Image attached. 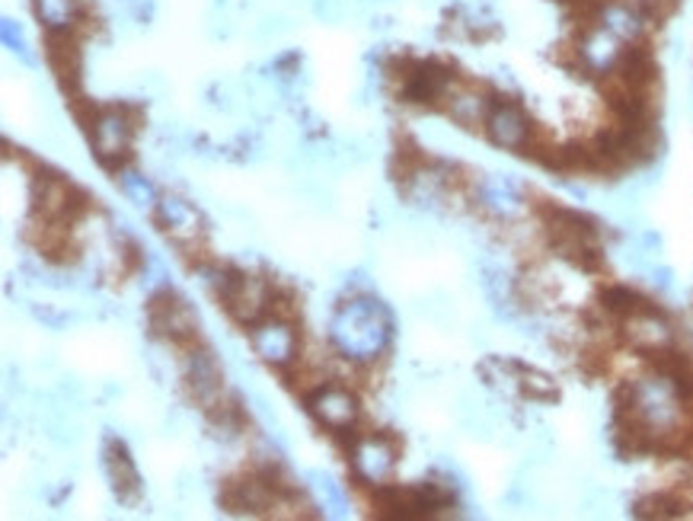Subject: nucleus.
<instances>
[{
  "label": "nucleus",
  "instance_id": "22",
  "mask_svg": "<svg viewBox=\"0 0 693 521\" xmlns=\"http://www.w3.org/2000/svg\"><path fill=\"white\" fill-rule=\"evenodd\" d=\"M349 10H352V0H310V13L330 27L342 23L349 17Z\"/></svg>",
  "mask_w": 693,
  "mask_h": 521
},
{
  "label": "nucleus",
  "instance_id": "23",
  "mask_svg": "<svg viewBox=\"0 0 693 521\" xmlns=\"http://www.w3.org/2000/svg\"><path fill=\"white\" fill-rule=\"evenodd\" d=\"M282 32H288V20H284V17H262L253 36H257V39H275V36H282Z\"/></svg>",
  "mask_w": 693,
  "mask_h": 521
},
{
  "label": "nucleus",
  "instance_id": "4",
  "mask_svg": "<svg viewBox=\"0 0 693 521\" xmlns=\"http://www.w3.org/2000/svg\"><path fill=\"white\" fill-rule=\"evenodd\" d=\"M250 349L257 352L259 362L279 371H291L301 362V333L291 317L269 313L250 327Z\"/></svg>",
  "mask_w": 693,
  "mask_h": 521
},
{
  "label": "nucleus",
  "instance_id": "18",
  "mask_svg": "<svg viewBox=\"0 0 693 521\" xmlns=\"http://www.w3.org/2000/svg\"><path fill=\"white\" fill-rule=\"evenodd\" d=\"M304 480H308V490L313 493V499H317V505H320L323 515H330V519H345V515H349V495L342 490V483H335L330 473H323V470H308Z\"/></svg>",
  "mask_w": 693,
  "mask_h": 521
},
{
  "label": "nucleus",
  "instance_id": "24",
  "mask_svg": "<svg viewBox=\"0 0 693 521\" xmlns=\"http://www.w3.org/2000/svg\"><path fill=\"white\" fill-rule=\"evenodd\" d=\"M626 3H636V7H642V10H649V13H652L662 0H626Z\"/></svg>",
  "mask_w": 693,
  "mask_h": 521
},
{
  "label": "nucleus",
  "instance_id": "14",
  "mask_svg": "<svg viewBox=\"0 0 693 521\" xmlns=\"http://www.w3.org/2000/svg\"><path fill=\"white\" fill-rule=\"evenodd\" d=\"M103 470L112 483V493L122 505H134L138 495H141V473L134 468V458L129 454V448L122 439L109 435L103 444Z\"/></svg>",
  "mask_w": 693,
  "mask_h": 521
},
{
  "label": "nucleus",
  "instance_id": "17",
  "mask_svg": "<svg viewBox=\"0 0 693 521\" xmlns=\"http://www.w3.org/2000/svg\"><path fill=\"white\" fill-rule=\"evenodd\" d=\"M32 13L46 36H78L80 29V0H32Z\"/></svg>",
  "mask_w": 693,
  "mask_h": 521
},
{
  "label": "nucleus",
  "instance_id": "16",
  "mask_svg": "<svg viewBox=\"0 0 693 521\" xmlns=\"http://www.w3.org/2000/svg\"><path fill=\"white\" fill-rule=\"evenodd\" d=\"M476 199L495 218H514V214H521V209H524V199H521L518 186L505 173H489V177H483L480 186H476Z\"/></svg>",
  "mask_w": 693,
  "mask_h": 521
},
{
  "label": "nucleus",
  "instance_id": "21",
  "mask_svg": "<svg viewBox=\"0 0 693 521\" xmlns=\"http://www.w3.org/2000/svg\"><path fill=\"white\" fill-rule=\"evenodd\" d=\"M0 39H3V49H7L10 54H17L23 64H29V68H36V64H39L36 52L29 49L27 32H23V23H20V20L3 17V20H0Z\"/></svg>",
  "mask_w": 693,
  "mask_h": 521
},
{
  "label": "nucleus",
  "instance_id": "15",
  "mask_svg": "<svg viewBox=\"0 0 693 521\" xmlns=\"http://www.w3.org/2000/svg\"><path fill=\"white\" fill-rule=\"evenodd\" d=\"M492 93L470 87V83H454L448 100H444V112L451 122H458L461 129H483L486 126L489 109H492Z\"/></svg>",
  "mask_w": 693,
  "mask_h": 521
},
{
  "label": "nucleus",
  "instance_id": "10",
  "mask_svg": "<svg viewBox=\"0 0 693 521\" xmlns=\"http://www.w3.org/2000/svg\"><path fill=\"white\" fill-rule=\"evenodd\" d=\"M154 221L157 228L170 237V243L180 247V250L199 247V240L205 237V218H202V211L195 209L189 199H182L180 192H163L157 199Z\"/></svg>",
  "mask_w": 693,
  "mask_h": 521
},
{
  "label": "nucleus",
  "instance_id": "12",
  "mask_svg": "<svg viewBox=\"0 0 693 521\" xmlns=\"http://www.w3.org/2000/svg\"><path fill=\"white\" fill-rule=\"evenodd\" d=\"M282 499L284 495L272 487V480H265L259 470H250L247 477L231 480L221 495L228 512H237V515H272Z\"/></svg>",
  "mask_w": 693,
  "mask_h": 521
},
{
  "label": "nucleus",
  "instance_id": "3",
  "mask_svg": "<svg viewBox=\"0 0 693 521\" xmlns=\"http://www.w3.org/2000/svg\"><path fill=\"white\" fill-rule=\"evenodd\" d=\"M304 403H308L310 419H313L320 429H327L330 435L349 439V444L355 442V435H359L355 429H359L361 419V403L359 393L352 391V388H342V384L327 381V384L313 388V391L304 397Z\"/></svg>",
  "mask_w": 693,
  "mask_h": 521
},
{
  "label": "nucleus",
  "instance_id": "5",
  "mask_svg": "<svg viewBox=\"0 0 693 521\" xmlns=\"http://www.w3.org/2000/svg\"><path fill=\"white\" fill-rule=\"evenodd\" d=\"M458 83L454 71L432 58L406 61L396 74V97L410 106H444L451 87Z\"/></svg>",
  "mask_w": 693,
  "mask_h": 521
},
{
  "label": "nucleus",
  "instance_id": "6",
  "mask_svg": "<svg viewBox=\"0 0 693 521\" xmlns=\"http://www.w3.org/2000/svg\"><path fill=\"white\" fill-rule=\"evenodd\" d=\"M396 464H400V448L386 432H364V435H355V442L349 444L352 477L368 490H378V487L390 483Z\"/></svg>",
  "mask_w": 693,
  "mask_h": 521
},
{
  "label": "nucleus",
  "instance_id": "1",
  "mask_svg": "<svg viewBox=\"0 0 693 521\" xmlns=\"http://www.w3.org/2000/svg\"><path fill=\"white\" fill-rule=\"evenodd\" d=\"M393 311L371 291L345 294L327 323V339L333 352L349 365H374L381 362L393 342Z\"/></svg>",
  "mask_w": 693,
  "mask_h": 521
},
{
  "label": "nucleus",
  "instance_id": "20",
  "mask_svg": "<svg viewBox=\"0 0 693 521\" xmlns=\"http://www.w3.org/2000/svg\"><path fill=\"white\" fill-rule=\"evenodd\" d=\"M601 301H604V308L620 317V320H626V317H636L642 311H652L655 304L649 301V298H642L640 291H633V288L626 285H611L601 291Z\"/></svg>",
  "mask_w": 693,
  "mask_h": 521
},
{
  "label": "nucleus",
  "instance_id": "11",
  "mask_svg": "<svg viewBox=\"0 0 693 521\" xmlns=\"http://www.w3.org/2000/svg\"><path fill=\"white\" fill-rule=\"evenodd\" d=\"M486 138L502 148V151H528L534 144V126L528 119V112L521 109V103H514L509 97H495L492 109L486 116Z\"/></svg>",
  "mask_w": 693,
  "mask_h": 521
},
{
  "label": "nucleus",
  "instance_id": "7",
  "mask_svg": "<svg viewBox=\"0 0 693 521\" xmlns=\"http://www.w3.org/2000/svg\"><path fill=\"white\" fill-rule=\"evenodd\" d=\"M148 323H151V333L167 342H177V345H192L199 339V313L195 308L180 298L173 288H163L148 298Z\"/></svg>",
  "mask_w": 693,
  "mask_h": 521
},
{
  "label": "nucleus",
  "instance_id": "9",
  "mask_svg": "<svg viewBox=\"0 0 693 521\" xmlns=\"http://www.w3.org/2000/svg\"><path fill=\"white\" fill-rule=\"evenodd\" d=\"M626 52H630V46L620 42L614 32H607L594 20H589V27L582 29L579 42H575V61L589 78H614Z\"/></svg>",
  "mask_w": 693,
  "mask_h": 521
},
{
  "label": "nucleus",
  "instance_id": "8",
  "mask_svg": "<svg viewBox=\"0 0 693 521\" xmlns=\"http://www.w3.org/2000/svg\"><path fill=\"white\" fill-rule=\"evenodd\" d=\"M182 381H185V391L192 397V403H199L202 410H214L221 400H224V365L221 359L214 355V349L208 345H185V355H182Z\"/></svg>",
  "mask_w": 693,
  "mask_h": 521
},
{
  "label": "nucleus",
  "instance_id": "13",
  "mask_svg": "<svg viewBox=\"0 0 693 521\" xmlns=\"http://www.w3.org/2000/svg\"><path fill=\"white\" fill-rule=\"evenodd\" d=\"M591 20L601 23L607 32H614L616 39L626 42V46H642L645 32L652 27L649 10H642L636 3H626V0H597L594 10H591Z\"/></svg>",
  "mask_w": 693,
  "mask_h": 521
},
{
  "label": "nucleus",
  "instance_id": "2",
  "mask_svg": "<svg viewBox=\"0 0 693 521\" xmlns=\"http://www.w3.org/2000/svg\"><path fill=\"white\" fill-rule=\"evenodd\" d=\"M83 129L90 138V151L103 170L119 173L122 167H129L131 141H134V129H138V112L131 106H93L90 116L83 119Z\"/></svg>",
  "mask_w": 693,
  "mask_h": 521
},
{
  "label": "nucleus",
  "instance_id": "19",
  "mask_svg": "<svg viewBox=\"0 0 693 521\" xmlns=\"http://www.w3.org/2000/svg\"><path fill=\"white\" fill-rule=\"evenodd\" d=\"M112 177H116L119 192L125 196V202H131L134 209H141V211L157 209L160 192H157V186L151 177H144V173H141V170H134V167H122V170H119V173H112Z\"/></svg>",
  "mask_w": 693,
  "mask_h": 521
}]
</instances>
